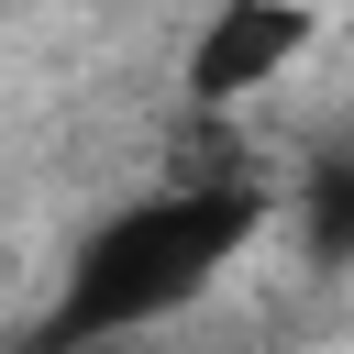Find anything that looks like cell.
<instances>
[{
  "label": "cell",
  "mask_w": 354,
  "mask_h": 354,
  "mask_svg": "<svg viewBox=\"0 0 354 354\" xmlns=\"http://www.w3.org/2000/svg\"><path fill=\"white\" fill-rule=\"evenodd\" d=\"M266 221H277L266 177H166V188H144L133 210H111L77 243L33 354H88V343H122L144 321H177L188 299L221 288V266H243V243Z\"/></svg>",
  "instance_id": "6da1fadb"
},
{
  "label": "cell",
  "mask_w": 354,
  "mask_h": 354,
  "mask_svg": "<svg viewBox=\"0 0 354 354\" xmlns=\"http://www.w3.org/2000/svg\"><path fill=\"white\" fill-rule=\"evenodd\" d=\"M299 232H310V254H321V266H343V254H354V155H343V166H321V177L299 188Z\"/></svg>",
  "instance_id": "3957f363"
},
{
  "label": "cell",
  "mask_w": 354,
  "mask_h": 354,
  "mask_svg": "<svg viewBox=\"0 0 354 354\" xmlns=\"http://www.w3.org/2000/svg\"><path fill=\"white\" fill-rule=\"evenodd\" d=\"M310 33H321L310 0H210L199 33H188V55H177V88L199 111H243V100H266L310 55Z\"/></svg>",
  "instance_id": "7a4b0ae2"
}]
</instances>
